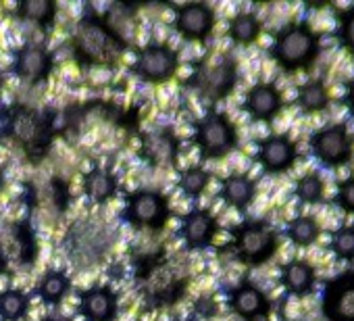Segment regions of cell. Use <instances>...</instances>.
Segmentation results:
<instances>
[{
  "label": "cell",
  "mask_w": 354,
  "mask_h": 321,
  "mask_svg": "<svg viewBox=\"0 0 354 321\" xmlns=\"http://www.w3.org/2000/svg\"><path fill=\"white\" fill-rule=\"evenodd\" d=\"M133 282L150 309L173 306L188 294V273L175 267L162 248L133 259Z\"/></svg>",
  "instance_id": "3957f363"
},
{
  "label": "cell",
  "mask_w": 354,
  "mask_h": 321,
  "mask_svg": "<svg viewBox=\"0 0 354 321\" xmlns=\"http://www.w3.org/2000/svg\"><path fill=\"white\" fill-rule=\"evenodd\" d=\"M38 321H73L71 317H61V315H44Z\"/></svg>",
  "instance_id": "ab89813d"
},
{
  "label": "cell",
  "mask_w": 354,
  "mask_h": 321,
  "mask_svg": "<svg viewBox=\"0 0 354 321\" xmlns=\"http://www.w3.org/2000/svg\"><path fill=\"white\" fill-rule=\"evenodd\" d=\"M240 82V63L232 53L205 57L192 65V73L184 80L186 88L194 90L203 100L215 104L230 98Z\"/></svg>",
  "instance_id": "52a82bcc"
},
{
  "label": "cell",
  "mask_w": 354,
  "mask_h": 321,
  "mask_svg": "<svg viewBox=\"0 0 354 321\" xmlns=\"http://www.w3.org/2000/svg\"><path fill=\"white\" fill-rule=\"evenodd\" d=\"M173 321H194V319H173Z\"/></svg>",
  "instance_id": "b9f144b4"
},
{
  "label": "cell",
  "mask_w": 354,
  "mask_h": 321,
  "mask_svg": "<svg viewBox=\"0 0 354 321\" xmlns=\"http://www.w3.org/2000/svg\"><path fill=\"white\" fill-rule=\"evenodd\" d=\"M71 288H73L71 275L65 269L50 267L38 277L32 294L38 296V300L44 306H59L71 294Z\"/></svg>",
  "instance_id": "484cf974"
},
{
  "label": "cell",
  "mask_w": 354,
  "mask_h": 321,
  "mask_svg": "<svg viewBox=\"0 0 354 321\" xmlns=\"http://www.w3.org/2000/svg\"><path fill=\"white\" fill-rule=\"evenodd\" d=\"M182 67L180 53L165 42H148L136 51V61L129 67V73L150 86L167 84L175 77V73Z\"/></svg>",
  "instance_id": "7c38bea8"
},
{
  "label": "cell",
  "mask_w": 354,
  "mask_h": 321,
  "mask_svg": "<svg viewBox=\"0 0 354 321\" xmlns=\"http://www.w3.org/2000/svg\"><path fill=\"white\" fill-rule=\"evenodd\" d=\"M286 238L294 244V246H298V248H308V246H313L317 240H319V236H321V226H319V221L315 219V217H310V215H298V217H294V219H290L288 223H286Z\"/></svg>",
  "instance_id": "1f68e13d"
},
{
  "label": "cell",
  "mask_w": 354,
  "mask_h": 321,
  "mask_svg": "<svg viewBox=\"0 0 354 321\" xmlns=\"http://www.w3.org/2000/svg\"><path fill=\"white\" fill-rule=\"evenodd\" d=\"M254 160L265 176H283L294 169L298 160V144L288 134H269L257 140Z\"/></svg>",
  "instance_id": "ac0fdd59"
},
{
  "label": "cell",
  "mask_w": 354,
  "mask_h": 321,
  "mask_svg": "<svg viewBox=\"0 0 354 321\" xmlns=\"http://www.w3.org/2000/svg\"><path fill=\"white\" fill-rule=\"evenodd\" d=\"M329 250L342 263H354V226H339L329 238Z\"/></svg>",
  "instance_id": "836d02e7"
},
{
  "label": "cell",
  "mask_w": 354,
  "mask_h": 321,
  "mask_svg": "<svg viewBox=\"0 0 354 321\" xmlns=\"http://www.w3.org/2000/svg\"><path fill=\"white\" fill-rule=\"evenodd\" d=\"M69 46L82 69H113L127 53L129 42L111 30L102 13L88 7L75 24Z\"/></svg>",
  "instance_id": "7a4b0ae2"
},
{
  "label": "cell",
  "mask_w": 354,
  "mask_h": 321,
  "mask_svg": "<svg viewBox=\"0 0 354 321\" xmlns=\"http://www.w3.org/2000/svg\"><path fill=\"white\" fill-rule=\"evenodd\" d=\"M279 284L288 296L304 298L317 286V269L306 259H290L279 267Z\"/></svg>",
  "instance_id": "d4e9b609"
},
{
  "label": "cell",
  "mask_w": 354,
  "mask_h": 321,
  "mask_svg": "<svg viewBox=\"0 0 354 321\" xmlns=\"http://www.w3.org/2000/svg\"><path fill=\"white\" fill-rule=\"evenodd\" d=\"M196 313H201L205 319H213L215 317V313H217V304H215V300H211L209 296H201L198 298V302H196Z\"/></svg>",
  "instance_id": "8d00e7d4"
},
{
  "label": "cell",
  "mask_w": 354,
  "mask_h": 321,
  "mask_svg": "<svg viewBox=\"0 0 354 321\" xmlns=\"http://www.w3.org/2000/svg\"><path fill=\"white\" fill-rule=\"evenodd\" d=\"M294 196L302 205H321L325 201V182L319 172H306L294 186Z\"/></svg>",
  "instance_id": "d6a6232c"
},
{
  "label": "cell",
  "mask_w": 354,
  "mask_h": 321,
  "mask_svg": "<svg viewBox=\"0 0 354 321\" xmlns=\"http://www.w3.org/2000/svg\"><path fill=\"white\" fill-rule=\"evenodd\" d=\"M263 32V24L254 13L242 11L227 21V36L236 46H252Z\"/></svg>",
  "instance_id": "f546056e"
},
{
  "label": "cell",
  "mask_w": 354,
  "mask_h": 321,
  "mask_svg": "<svg viewBox=\"0 0 354 321\" xmlns=\"http://www.w3.org/2000/svg\"><path fill=\"white\" fill-rule=\"evenodd\" d=\"M286 321H296V319H286Z\"/></svg>",
  "instance_id": "7bdbcfd3"
},
{
  "label": "cell",
  "mask_w": 354,
  "mask_h": 321,
  "mask_svg": "<svg viewBox=\"0 0 354 321\" xmlns=\"http://www.w3.org/2000/svg\"><path fill=\"white\" fill-rule=\"evenodd\" d=\"M40 259V238L34 221L3 219L0 221V275L13 277L32 271Z\"/></svg>",
  "instance_id": "8992f818"
},
{
  "label": "cell",
  "mask_w": 354,
  "mask_h": 321,
  "mask_svg": "<svg viewBox=\"0 0 354 321\" xmlns=\"http://www.w3.org/2000/svg\"><path fill=\"white\" fill-rule=\"evenodd\" d=\"M257 194H259V184L252 176L248 174H230L225 176L221 182H219V190H217V199L234 209V211H248L252 207V203L257 201Z\"/></svg>",
  "instance_id": "603a6c76"
},
{
  "label": "cell",
  "mask_w": 354,
  "mask_h": 321,
  "mask_svg": "<svg viewBox=\"0 0 354 321\" xmlns=\"http://www.w3.org/2000/svg\"><path fill=\"white\" fill-rule=\"evenodd\" d=\"M5 186H7V167L5 163H0V194H3Z\"/></svg>",
  "instance_id": "f35d334b"
},
{
  "label": "cell",
  "mask_w": 354,
  "mask_h": 321,
  "mask_svg": "<svg viewBox=\"0 0 354 321\" xmlns=\"http://www.w3.org/2000/svg\"><path fill=\"white\" fill-rule=\"evenodd\" d=\"M296 107L304 115H317L329 107V88L323 80H308L296 88Z\"/></svg>",
  "instance_id": "83f0119b"
},
{
  "label": "cell",
  "mask_w": 354,
  "mask_h": 321,
  "mask_svg": "<svg viewBox=\"0 0 354 321\" xmlns=\"http://www.w3.org/2000/svg\"><path fill=\"white\" fill-rule=\"evenodd\" d=\"M286 107L281 90L273 82L252 84L242 100V111L257 123H273Z\"/></svg>",
  "instance_id": "7402d4cb"
},
{
  "label": "cell",
  "mask_w": 354,
  "mask_h": 321,
  "mask_svg": "<svg viewBox=\"0 0 354 321\" xmlns=\"http://www.w3.org/2000/svg\"><path fill=\"white\" fill-rule=\"evenodd\" d=\"M321 315L325 321H354V269H346L325 282Z\"/></svg>",
  "instance_id": "ffe728a7"
},
{
  "label": "cell",
  "mask_w": 354,
  "mask_h": 321,
  "mask_svg": "<svg viewBox=\"0 0 354 321\" xmlns=\"http://www.w3.org/2000/svg\"><path fill=\"white\" fill-rule=\"evenodd\" d=\"M182 138L173 125H156L138 134V158L152 169L180 165Z\"/></svg>",
  "instance_id": "4fadbf2b"
},
{
  "label": "cell",
  "mask_w": 354,
  "mask_h": 321,
  "mask_svg": "<svg viewBox=\"0 0 354 321\" xmlns=\"http://www.w3.org/2000/svg\"><path fill=\"white\" fill-rule=\"evenodd\" d=\"M192 144L203 160H223L240 146V134L234 119L215 107L192 123Z\"/></svg>",
  "instance_id": "30bf717a"
},
{
  "label": "cell",
  "mask_w": 354,
  "mask_h": 321,
  "mask_svg": "<svg viewBox=\"0 0 354 321\" xmlns=\"http://www.w3.org/2000/svg\"><path fill=\"white\" fill-rule=\"evenodd\" d=\"M32 311V294L9 286L0 290V321H26Z\"/></svg>",
  "instance_id": "f1b7e54d"
},
{
  "label": "cell",
  "mask_w": 354,
  "mask_h": 321,
  "mask_svg": "<svg viewBox=\"0 0 354 321\" xmlns=\"http://www.w3.org/2000/svg\"><path fill=\"white\" fill-rule=\"evenodd\" d=\"M173 217L171 201L162 190L136 188L125 192L119 221L140 232H162Z\"/></svg>",
  "instance_id": "8fae6325"
},
{
  "label": "cell",
  "mask_w": 354,
  "mask_h": 321,
  "mask_svg": "<svg viewBox=\"0 0 354 321\" xmlns=\"http://www.w3.org/2000/svg\"><path fill=\"white\" fill-rule=\"evenodd\" d=\"M5 86H7V77L3 73V69H0V98H3V92H5Z\"/></svg>",
  "instance_id": "60d3db41"
},
{
  "label": "cell",
  "mask_w": 354,
  "mask_h": 321,
  "mask_svg": "<svg viewBox=\"0 0 354 321\" xmlns=\"http://www.w3.org/2000/svg\"><path fill=\"white\" fill-rule=\"evenodd\" d=\"M335 36L339 46L354 59V3L339 11Z\"/></svg>",
  "instance_id": "e575fe53"
},
{
  "label": "cell",
  "mask_w": 354,
  "mask_h": 321,
  "mask_svg": "<svg viewBox=\"0 0 354 321\" xmlns=\"http://www.w3.org/2000/svg\"><path fill=\"white\" fill-rule=\"evenodd\" d=\"M57 59L55 53L38 40H28L11 51V73L28 84V86H40L50 80L55 73Z\"/></svg>",
  "instance_id": "9a60e30c"
},
{
  "label": "cell",
  "mask_w": 354,
  "mask_h": 321,
  "mask_svg": "<svg viewBox=\"0 0 354 321\" xmlns=\"http://www.w3.org/2000/svg\"><path fill=\"white\" fill-rule=\"evenodd\" d=\"M209 184H211V172L205 169L203 165H190L177 172V188L190 201H198L207 192Z\"/></svg>",
  "instance_id": "4dcf8cb0"
},
{
  "label": "cell",
  "mask_w": 354,
  "mask_h": 321,
  "mask_svg": "<svg viewBox=\"0 0 354 321\" xmlns=\"http://www.w3.org/2000/svg\"><path fill=\"white\" fill-rule=\"evenodd\" d=\"M59 15V5L55 0H21L15 5V19L38 28L42 32H48L55 28Z\"/></svg>",
  "instance_id": "4316f807"
},
{
  "label": "cell",
  "mask_w": 354,
  "mask_h": 321,
  "mask_svg": "<svg viewBox=\"0 0 354 321\" xmlns=\"http://www.w3.org/2000/svg\"><path fill=\"white\" fill-rule=\"evenodd\" d=\"M279 248L275 228L265 219H242L230 230V250L234 259L246 267L269 263Z\"/></svg>",
  "instance_id": "9c48e42d"
},
{
  "label": "cell",
  "mask_w": 354,
  "mask_h": 321,
  "mask_svg": "<svg viewBox=\"0 0 354 321\" xmlns=\"http://www.w3.org/2000/svg\"><path fill=\"white\" fill-rule=\"evenodd\" d=\"M82 192L92 207H104L119 194V178L113 169L92 165L82 178Z\"/></svg>",
  "instance_id": "cb8c5ba5"
},
{
  "label": "cell",
  "mask_w": 354,
  "mask_h": 321,
  "mask_svg": "<svg viewBox=\"0 0 354 321\" xmlns=\"http://www.w3.org/2000/svg\"><path fill=\"white\" fill-rule=\"evenodd\" d=\"M223 296L230 313L240 321H265L273 311L269 294L248 277L238 284L223 286Z\"/></svg>",
  "instance_id": "2e32d148"
},
{
  "label": "cell",
  "mask_w": 354,
  "mask_h": 321,
  "mask_svg": "<svg viewBox=\"0 0 354 321\" xmlns=\"http://www.w3.org/2000/svg\"><path fill=\"white\" fill-rule=\"evenodd\" d=\"M342 104L346 107L348 115H350V117H354V77L346 84V92H344Z\"/></svg>",
  "instance_id": "74e56055"
},
{
  "label": "cell",
  "mask_w": 354,
  "mask_h": 321,
  "mask_svg": "<svg viewBox=\"0 0 354 321\" xmlns=\"http://www.w3.org/2000/svg\"><path fill=\"white\" fill-rule=\"evenodd\" d=\"M59 131V111L50 107L38 109L19 100L0 104V142L32 165H40L48 156Z\"/></svg>",
  "instance_id": "6da1fadb"
},
{
  "label": "cell",
  "mask_w": 354,
  "mask_h": 321,
  "mask_svg": "<svg viewBox=\"0 0 354 321\" xmlns=\"http://www.w3.org/2000/svg\"><path fill=\"white\" fill-rule=\"evenodd\" d=\"M269 57L288 75L310 71L321 57V36L308 21H288L273 34Z\"/></svg>",
  "instance_id": "5b68a950"
},
{
  "label": "cell",
  "mask_w": 354,
  "mask_h": 321,
  "mask_svg": "<svg viewBox=\"0 0 354 321\" xmlns=\"http://www.w3.org/2000/svg\"><path fill=\"white\" fill-rule=\"evenodd\" d=\"M119 292L104 282H94L77 292V315L84 321H117Z\"/></svg>",
  "instance_id": "44dd1931"
},
{
  "label": "cell",
  "mask_w": 354,
  "mask_h": 321,
  "mask_svg": "<svg viewBox=\"0 0 354 321\" xmlns=\"http://www.w3.org/2000/svg\"><path fill=\"white\" fill-rule=\"evenodd\" d=\"M21 203L28 211V219L42 221L46 226L59 223L73 205L71 184L59 176L26 180Z\"/></svg>",
  "instance_id": "ba28073f"
},
{
  "label": "cell",
  "mask_w": 354,
  "mask_h": 321,
  "mask_svg": "<svg viewBox=\"0 0 354 321\" xmlns=\"http://www.w3.org/2000/svg\"><path fill=\"white\" fill-rule=\"evenodd\" d=\"M117 242L119 232L106 219L84 215L69 223L61 238V250L77 271H92L106 261Z\"/></svg>",
  "instance_id": "277c9868"
},
{
  "label": "cell",
  "mask_w": 354,
  "mask_h": 321,
  "mask_svg": "<svg viewBox=\"0 0 354 321\" xmlns=\"http://www.w3.org/2000/svg\"><path fill=\"white\" fill-rule=\"evenodd\" d=\"M333 201L344 213L354 215V176H348L346 180L337 182Z\"/></svg>",
  "instance_id": "d590c367"
},
{
  "label": "cell",
  "mask_w": 354,
  "mask_h": 321,
  "mask_svg": "<svg viewBox=\"0 0 354 321\" xmlns=\"http://www.w3.org/2000/svg\"><path fill=\"white\" fill-rule=\"evenodd\" d=\"M173 11V30L186 42H207L217 26V13L209 3L192 0V3L169 5Z\"/></svg>",
  "instance_id": "e0dca14e"
},
{
  "label": "cell",
  "mask_w": 354,
  "mask_h": 321,
  "mask_svg": "<svg viewBox=\"0 0 354 321\" xmlns=\"http://www.w3.org/2000/svg\"><path fill=\"white\" fill-rule=\"evenodd\" d=\"M221 226L217 215L207 207H192L180 217L177 238L182 240L188 253H203L213 246Z\"/></svg>",
  "instance_id": "d6986e66"
},
{
  "label": "cell",
  "mask_w": 354,
  "mask_h": 321,
  "mask_svg": "<svg viewBox=\"0 0 354 321\" xmlns=\"http://www.w3.org/2000/svg\"><path fill=\"white\" fill-rule=\"evenodd\" d=\"M310 154L323 167L337 169L348 165L354 156V138L346 123H329L313 131L308 140Z\"/></svg>",
  "instance_id": "5bb4252c"
}]
</instances>
